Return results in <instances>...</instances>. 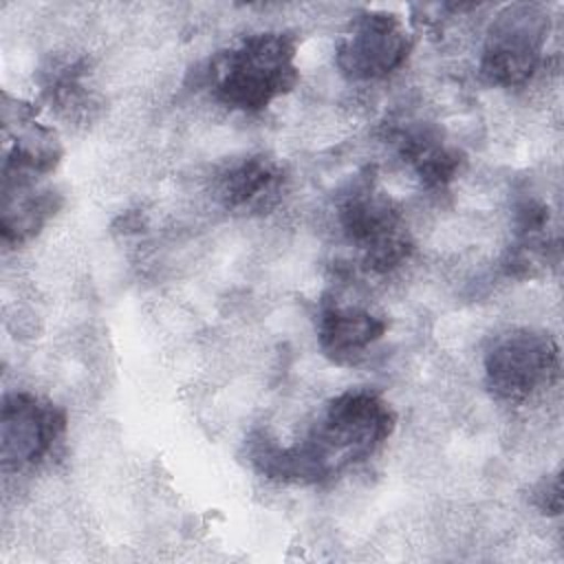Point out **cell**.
I'll list each match as a JSON object with an SVG mask.
<instances>
[{
  "label": "cell",
  "mask_w": 564,
  "mask_h": 564,
  "mask_svg": "<svg viewBox=\"0 0 564 564\" xmlns=\"http://www.w3.org/2000/svg\"><path fill=\"white\" fill-rule=\"evenodd\" d=\"M412 51L405 22L390 11H359L335 44V64L352 82H377L397 73Z\"/></svg>",
  "instance_id": "8992f818"
},
{
  "label": "cell",
  "mask_w": 564,
  "mask_h": 564,
  "mask_svg": "<svg viewBox=\"0 0 564 564\" xmlns=\"http://www.w3.org/2000/svg\"><path fill=\"white\" fill-rule=\"evenodd\" d=\"M533 502L546 516H557L562 511V485H560L557 474L540 480V485L535 487V494H533Z\"/></svg>",
  "instance_id": "7c38bea8"
},
{
  "label": "cell",
  "mask_w": 564,
  "mask_h": 564,
  "mask_svg": "<svg viewBox=\"0 0 564 564\" xmlns=\"http://www.w3.org/2000/svg\"><path fill=\"white\" fill-rule=\"evenodd\" d=\"M297 77V42L284 31L249 33L238 44L218 51L205 70L214 99L238 112L269 108L293 90Z\"/></svg>",
  "instance_id": "7a4b0ae2"
},
{
  "label": "cell",
  "mask_w": 564,
  "mask_h": 564,
  "mask_svg": "<svg viewBox=\"0 0 564 564\" xmlns=\"http://www.w3.org/2000/svg\"><path fill=\"white\" fill-rule=\"evenodd\" d=\"M549 31L551 15L542 4L505 7L487 29L478 64L480 77L498 88L524 86L542 64Z\"/></svg>",
  "instance_id": "3957f363"
},
{
  "label": "cell",
  "mask_w": 564,
  "mask_h": 564,
  "mask_svg": "<svg viewBox=\"0 0 564 564\" xmlns=\"http://www.w3.org/2000/svg\"><path fill=\"white\" fill-rule=\"evenodd\" d=\"M339 227L346 240L359 249L361 264L375 273L401 267L412 253V240L394 203L375 189L370 181L355 183L339 203Z\"/></svg>",
  "instance_id": "277c9868"
},
{
  "label": "cell",
  "mask_w": 564,
  "mask_h": 564,
  "mask_svg": "<svg viewBox=\"0 0 564 564\" xmlns=\"http://www.w3.org/2000/svg\"><path fill=\"white\" fill-rule=\"evenodd\" d=\"M59 205L62 196L53 187H40L37 183H2V242H26L55 216Z\"/></svg>",
  "instance_id": "30bf717a"
},
{
  "label": "cell",
  "mask_w": 564,
  "mask_h": 564,
  "mask_svg": "<svg viewBox=\"0 0 564 564\" xmlns=\"http://www.w3.org/2000/svg\"><path fill=\"white\" fill-rule=\"evenodd\" d=\"M560 375V346L533 328H516L494 339L485 352V381L505 403H524Z\"/></svg>",
  "instance_id": "5b68a950"
},
{
  "label": "cell",
  "mask_w": 564,
  "mask_h": 564,
  "mask_svg": "<svg viewBox=\"0 0 564 564\" xmlns=\"http://www.w3.org/2000/svg\"><path fill=\"white\" fill-rule=\"evenodd\" d=\"M317 344L337 366L359 364L386 335L388 322L355 304L328 302L317 315Z\"/></svg>",
  "instance_id": "ba28073f"
},
{
  "label": "cell",
  "mask_w": 564,
  "mask_h": 564,
  "mask_svg": "<svg viewBox=\"0 0 564 564\" xmlns=\"http://www.w3.org/2000/svg\"><path fill=\"white\" fill-rule=\"evenodd\" d=\"M392 405L372 390L350 388L333 397L311 432L291 447L267 434L249 441V460L267 478L317 485L370 458L394 432Z\"/></svg>",
  "instance_id": "6da1fadb"
},
{
  "label": "cell",
  "mask_w": 564,
  "mask_h": 564,
  "mask_svg": "<svg viewBox=\"0 0 564 564\" xmlns=\"http://www.w3.org/2000/svg\"><path fill=\"white\" fill-rule=\"evenodd\" d=\"M397 143L399 156L412 167L425 187H445L458 176L465 161L458 148L443 141L441 132L432 126L419 123L405 128Z\"/></svg>",
  "instance_id": "8fae6325"
},
{
  "label": "cell",
  "mask_w": 564,
  "mask_h": 564,
  "mask_svg": "<svg viewBox=\"0 0 564 564\" xmlns=\"http://www.w3.org/2000/svg\"><path fill=\"white\" fill-rule=\"evenodd\" d=\"M66 412L57 403L26 390L2 397L0 458L4 469L22 471L40 465L66 432Z\"/></svg>",
  "instance_id": "52a82bcc"
},
{
  "label": "cell",
  "mask_w": 564,
  "mask_h": 564,
  "mask_svg": "<svg viewBox=\"0 0 564 564\" xmlns=\"http://www.w3.org/2000/svg\"><path fill=\"white\" fill-rule=\"evenodd\" d=\"M284 170L267 154H249L229 163L218 176V198L225 209L242 216L271 212L284 194Z\"/></svg>",
  "instance_id": "9c48e42d"
}]
</instances>
